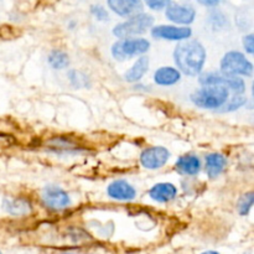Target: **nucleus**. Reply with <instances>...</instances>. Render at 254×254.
<instances>
[{
    "label": "nucleus",
    "instance_id": "f257e3e1",
    "mask_svg": "<svg viewBox=\"0 0 254 254\" xmlns=\"http://www.w3.org/2000/svg\"><path fill=\"white\" fill-rule=\"evenodd\" d=\"M206 49L197 40H185L174 50V61L178 69L186 76L195 77L202 73L206 62Z\"/></svg>",
    "mask_w": 254,
    "mask_h": 254
},
{
    "label": "nucleus",
    "instance_id": "f03ea898",
    "mask_svg": "<svg viewBox=\"0 0 254 254\" xmlns=\"http://www.w3.org/2000/svg\"><path fill=\"white\" fill-rule=\"evenodd\" d=\"M191 102L202 109H220L230 98V92L223 87L203 86L190 96Z\"/></svg>",
    "mask_w": 254,
    "mask_h": 254
},
{
    "label": "nucleus",
    "instance_id": "7ed1b4c3",
    "mask_svg": "<svg viewBox=\"0 0 254 254\" xmlns=\"http://www.w3.org/2000/svg\"><path fill=\"white\" fill-rule=\"evenodd\" d=\"M154 24V17L150 14L140 12L129 17L126 21L116 25L113 27V35L118 39H129L136 35H141L150 29Z\"/></svg>",
    "mask_w": 254,
    "mask_h": 254
},
{
    "label": "nucleus",
    "instance_id": "20e7f679",
    "mask_svg": "<svg viewBox=\"0 0 254 254\" xmlns=\"http://www.w3.org/2000/svg\"><path fill=\"white\" fill-rule=\"evenodd\" d=\"M150 49V42L146 39H121L112 45V56L117 61H126L131 57L140 56Z\"/></svg>",
    "mask_w": 254,
    "mask_h": 254
},
{
    "label": "nucleus",
    "instance_id": "39448f33",
    "mask_svg": "<svg viewBox=\"0 0 254 254\" xmlns=\"http://www.w3.org/2000/svg\"><path fill=\"white\" fill-rule=\"evenodd\" d=\"M221 72L228 76L251 77L253 74V64L240 51H230L220 62Z\"/></svg>",
    "mask_w": 254,
    "mask_h": 254
},
{
    "label": "nucleus",
    "instance_id": "423d86ee",
    "mask_svg": "<svg viewBox=\"0 0 254 254\" xmlns=\"http://www.w3.org/2000/svg\"><path fill=\"white\" fill-rule=\"evenodd\" d=\"M200 84L203 86H218L223 87L228 92L235 94H243L246 91V82L241 77L228 76L222 72H205L200 74L198 78Z\"/></svg>",
    "mask_w": 254,
    "mask_h": 254
},
{
    "label": "nucleus",
    "instance_id": "0eeeda50",
    "mask_svg": "<svg viewBox=\"0 0 254 254\" xmlns=\"http://www.w3.org/2000/svg\"><path fill=\"white\" fill-rule=\"evenodd\" d=\"M42 201L50 210L61 211L71 205V197L64 189L55 185H49L42 190Z\"/></svg>",
    "mask_w": 254,
    "mask_h": 254
},
{
    "label": "nucleus",
    "instance_id": "6e6552de",
    "mask_svg": "<svg viewBox=\"0 0 254 254\" xmlns=\"http://www.w3.org/2000/svg\"><path fill=\"white\" fill-rule=\"evenodd\" d=\"M170 159V151L164 146L146 148L140 154V164L148 170H158L163 168Z\"/></svg>",
    "mask_w": 254,
    "mask_h": 254
},
{
    "label": "nucleus",
    "instance_id": "1a4fd4ad",
    "mask_svg": "<svg viewBox=\"0 0 254 254\" xmlns=\"http://www.w3.org/2000/svg\"><path fill=\"white\" fill-rule=\"evenodd\" d=\"M192 30L188 26H174V25H158L151 29V36L158 40L168 41H185L190 39Z\"/></svg>",
    "mask_w": 254,
    "mask_h": 254
},
{
    "label": "nucleus",
    "instance_id": "9d476101",
    "mask_svg": "<svg viewBox=\"0 0 254 254\" xmlns=\"http://www.w3.org/2000/svg\"><path fill=\"white\" fill-rule=\"evenodd\" d=\"M165 15L171 22L180 25L192 24L196 17V11L190 5H181L178 2H170L166 6Z\"/></svg>",
    "mask_w": 254,
    "mask_h": 254
},
{
    "label": "nucleus",
    "instance_id": "9b49d317",
    "mask_svg": "<svg viewBox=\"0 0 254 254\" xmlns=\"http://www.w3.org/2000/svg\"><path fill=\"white\" fill-rule=\"evenodd\" d=\"M109 9L122 17H131L143 12L141 0H107Z\"/></svg>",
    "mask_w": 254,
    "mask_h": 254
},
{
    "label": "nucleus",
    "instance_id": "f8f14e48",
    "mask_svg": "<svg viewBox=\"0 0 254 254\" xmlns=\"http://www.w3.org/2000/svg\"><path fill=\"white\" fill-rule=\"evenodd\" d=\"M107 193L117 201H131L136 197V190L127 180H114L107 188Z\"/></svg>",
    "mask_w": 254,
    "mask_h": 254
},
{
    "label": "nucleus",
    "instance_id": "ddd939ff",
    "mask_svg": "<svg viewBox=\"0 0 254 254\" xmlns=\"http://www.w3.org/2000/svg\"><path fill=\"white\" fill-rule=\"evenodd\" d=\"M149 196L156 202H169L178 196V189L171 183H159L149 190Z\"/></svg>",
    "mask_w": 254,
    "mask_h": 254
},
{
    "label": "nucleus",
    "instance_id": "4468645a",
    "mask_svg": "<svg viewBox=\"0 0 254 254\" xmlns=\"http://www.w3.org/2000/svg\"><path fill=\"white\" fill-rule=\"evenodd\" d=\"M176 170L183 175L195 176L200 173L202 164L198 156L192 155V154H186V155L180 156L175 164Z\"/></svg>",
    "mask_w": 254,
    "mask_h": 254
},
{
    "label": "nucleus",
    "instance_id": "2eb2a0df",
    "mask_svg": "<svg viewBox=\"0 0 254 254\" xmlns=\"http://www.w3.org/2000/svg\"><path fill=\"white\" fill-rule=\"evenodd\" d=\"M181 79V72L178 68L171 66L160 67L154 73V82L158 86L169 87L174 86Z\"/></svg>",
    "mask_w": 254,
    "mask_h": 254
},
{
    "label": "nucleus",
    "instance_id": "dca6fc26",
    "mask_svg": "<svg viewBox=\"0 0 254 254\" xmlns=\"http://www.w3.org/2000/svg\"><path fill=\"white\" fill-rule=\"evenodd\" d=\"M149 57L140 56L135 61V64L124 73V79L129 83H135L139 82L144 77V74L148 72L149 69Z\"/></svg>",
    "mask_w": 254,
    "mask_h": 254
},
{
    "label": "nucleus",
    "instance_id": "f3484780",
    "mask_svg": "<svg viewBox=\"0 0 254 254\" xmlns=\"http://www.w3.org/2000/svg\"><path fill=\"white\" fill-rule=\"evenodd\" d=\"M226 166V158L220 153L208 154L206 156V173L208 178L215 179L222 174Z\"/></svg>",
    "mask_w": 254,
    "mask_h": 254
},
{
    "label": "nucleus",
    "instance_id": "a211bd4d",
    "mask_svg": "<svg viewBox=\"0 0 254 254\" xmlns=\"http://www.w3.org/2000/svg\"><path fill=\"white\" fill-rule=\"evenodd\" d=\"M4 208L7 213L12 216H24L31 211V205L25 198H14L4 200Z\"/></svg>",
    "mask_w": 254,
    "mask_h": 254
},
{
    "label": "nucleus",
    "instance_id": "6ab92c4d",
    "mask_svg": "<svg viewBox=\"0 0 254 254\" xmlns=\"http://www.w3.org/2000/svg\"><path fill=\"white\" fill-rule=\"evenodd\" d=\"M50 66L55 69H64L68 67L69 64V57L68 55L61 50H52L50 52L49 57H47Z\"/></svg>",
    "mask_w": 254,
    "mask_h": 254
},
{
    "label": "nucleus",
    "instance_id": "aec40b11",
    "mask_svg": "<svg viewBox=\"0 0 254 254\" xmlns=\"http://www.w3.org/2000/svg\"><path fill=\"white\" fill-rule=\"evenodd\" d=\"M67 76H68L69 83H71L72 87H74V88L81 89L91 87V79L88 78V76H86L83 72L78 71V69H69Z\"/></svg>",
    "mask_w": 254,
    "mask_h": 254
},
{
    "label": "nucleus",
    "instance_id": "412c9836",
    "mask_svg": "<svg viewBox=\"0 0 254 254\" xmlns=\"http://www.w3.org/2000/svg\"><path fill=\"white\" fill-rule=\"evenodd\" d=\"M246 103H247V98L245 96H242V94H235L232 98H228L227 102L221 107L220 112H222V113H231V112H235L237 109H240Z\"/></svg>",
    "mask_w": 254,
    "mask_h": 254
},
{
    "label": "nucleus",
    "instance_id": "4be33fe9",
    "mask_svg": "<svg viewBox=\"0 0 254 254\" xmlns=\"http://www.w3.org/2000/svg\"><path fill=\"white\" fill-rule=\"evenodd\" d=\"M254 202V193L253 192H247L240 198L237 205V210L240 212L241 216H247L250 213L251 208H252Z\"/></svg>",
    "mask_w": 254,
    "mask_h": 254
},
{
    "label": "nucleus",
    "instance_id": "5701e85b",
    "mask_svg": "<svg viewBox=\"0 0 254 254\" xmlns=\"http://www.w3.org/2000/svg\"><path fill=\"white\" fill-rule=\"evenodd\" d=\"M91 14L99 21H107L109 19V14L102 5H92Z\"/></svg>",
    "mask_w": 254,
    "mask_h": 254
},
{
    "label": "nucleus",
    "instance_id": "b1692460",
    "mask_svg": "<svg viewBox=\"0 0 254 254\" xmlns=\"http://www.w3.org/2000/svg\"><path fill=\"white\" fill-rule=\"evenodd\" d=\"M144 1H145L146 6L150 7L151 10L159 11V10L165 9V7L170 4L171 0H144Z\"/></svg>",
    "mask_w": 254,
    "mask_h": 254
},
{
    "label": "nucleus",
    "instance_id": "393cba45",
    "mask_svg": "<svg viewBox=\"0 0 254 254\" xmlns=\"http://www.w3.org/2000/svg\"><path fill=\"white\" fill-rule=\"evenodd\" d=\"M242 44L245 50L247 51V54L253 55L254 54V35L250 34V35H246L242 40Z\"/></svg>",
    "mask_w": 254,
    "mask_h": 254
},
{
    "label": "nucleus",
    "instance_id": "a878e982",
    "mask_svg": "<svg viewBox=\"0 0 254 254\" xmlns=\"http://www.w3.org/2000/svg\"><path fill=\"white\" fill-rule=\"evenodd\" d=\"M197 1L205 6H216L217 4H220L221 0H197Z\"/></svg>",
    "mask_w": 254,
    "mask_h": 254
},
{
    "label": "nucleus",
    "instance_id": "bb28decb",
    "mask_svg": "<svg viewBox=\"0 0 254 254\" xmlns=\"http://www.w3.org/2000/svg\"><path fill=\"white\" fill-rule=\"evenodd\" d=\"M202 254H220V253L216 252V251H207V252H203Z\"/></svg>",
    "mask_w": 254,
    "mask_h": 254
},
{
    "label": "nucleus",
    "instance_id": "cd10ccee",
    "mask_svg": "<svg viewBox=\"0 0 254 254\" xmlns=\"http://www.w3.org/2000/svg\"><path fill=\"white\" fill-rule=\"evenodd\" d=\"M64 254H73V253H64Z\"/></svg>",
    "mask_w": 254,
    "mask_h": 254
},
{
    "label": "nucleus",
    "instance_id": "c85d7f7f",
    "mask_svg": "<svg viewBox=\"0 0 254 254\" xmlns=\"http://www.w3.org/2000/svg\"><path fill=\"white\" fill-rule=\"evenodd\" d=\"M0 254H2V253H1V252H0Z\"/></svg>",
    "mask_w": 254,
    "mask_h": 254
}]
</instances>
